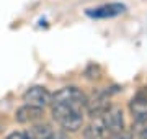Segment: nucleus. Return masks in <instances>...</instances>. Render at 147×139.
I'll list each match as a JSON object with an SVG mask.
<instances>
[{"label":"nucleus","mask_w":147,"mask_h":139,"mask_svg":"<svg viewBox=\"0 0 147 139\" xmlns=\"http://www.w3.org/2000/svg\"><path fill=\"white\" fill-rule=\"evenodd\" d=\"M23 102L26 105L44 108L53 102V93L42 85H33L23 93Z\"/></svg>","instance_id":"nucleus-5"},{"label":"nucleus","mask_w":147,"mask_h":139,"mask_svg":"<svg viewBox=\"0 0 147 139\" xmlns=\"http://www.w3.org/2000/svg\"><path fill=\"white\" fill-rule=\"evenodd\" d=\"M51 111H53V118L64 131L77 133L84 126V115L79 108L69 107L64 103H51Z\"/></svg>","instance_id":"nucleus-1"},{"label":"nucleus","mask_w":147,"mask_h":139,"mask_svg":"<svg viewBox=\"0 0 147 139\" xmlns=\"http://www.w3.org/2000/svg\"><path fill=\"white\" fill-rule=\"evenodd\" d=\"M134 136H132L131 131H126V129H123V131H118V133H111V134H106V136H103L101 139H132Z\"/></svg>","instance_id":"nucleus-12"},{"label":"nucleus","mask_w":147,"mask_h":139,"mask_svg":"<svg viewBox=\"0 0 147 139\" xmlns=\"http://www.w3.org/2000/svg\"><path fill=\"white\" fill-rule=\"evenodd\" d=\"M51 103H64V105L79 108V110H85L87 95L77 87H64L53 95Z\"/></svg>","instance_id":"nucleus-2"},{"label":"nucleus","mask_w":147,"mask_h":139,"mask_svg":"<svg viewBox=\"0 0 147 139\" xmlns=\"http://www.w3.org/2000/svg\"><path fill=\"white\" fill-rule=\"evenodd\" d=\"M131 133H132V136H134L136 139H147V118L134 119V124H132Z\"/></svg>","instance_id":"nucleus-11"},{"label":"nucleus","mask_w":147,"mask_h":139,"mask_svg":"<svg viewBox=\"0 0 147 139\" xmlns=\"http://www.w3.org/2000/svg\"><path fill=\"white\" fill-rule=\"evenodd\" d=\"M51 139H69V136L64 133V131H54Z\"/></svg>","instance_id":"nucleus-14"},{"label":"nucleus","mask_w":147,"mask_h":139,"mask_svg":"<svg viewBox=\"0 0 147 139\" xmlns=\"http://www.w3.org/2000/svg\"><path fill=\"white\" fill-rule=\"evenodd\" d=\"M110 108H111V102H110V93L108 92H96L92 96H87L85 111L92 118L103 116Z\"/></svg>","instance_id":"nucleus-3"},{"label":"nucleus","mask_w":147,"mask_h":139,"mask_svg":"<svg viewBox=\"0 0 147 139\" xmlns=\"http://www.w3.org/2000/svg\"><path fill=\"white\" fill-rule=\"evenodd\" d=\"M126 11V5L119 2H111V3H103V5L87 8L85 13L90 18H98V20H106V18H115Z\"/></svg>","instance_id":"nucleus-6"},{"label":"nucleus","mask_w":147,"mask_h":139,"mask_svg":"<svg viewBox=\"0 0 147 139\" xmlns=\"http://www.w3.org/2000/svg\"><path fill=\"white\" fill-rule=\"evenodd\" d=\"M5 139H30V136L25 133H11L10 136H7Z\"/></svg>","instance_id":"nucleus-13"},{"label":"nucleus","mask_w":147,"mask_h":139,"mask_svg":"<svg viewBox=\"0 0 147 139\" xmlns=\"http://www.w3.org/2000/svg\"><path fill=\"white\" fill-rule=\"evenodd\" d=\"M101 126H103V136L111 133H118L124 129V116H123V110L118 107H111L108 111L100 116Z\"/></svg>","instance_id":"nucleus-4"},{"label":"nucleus","mask_w":147,"mask_h":139,"mask_svg":"<svg viewBox=\"0 0 147 139\" xmlns=\"http://www.w3.org/2000/svg\"><path fill=\"white\" fill-rule=\"evenodd\" d=\"M103 134L105 133H103V126H101L100 118H95V121H92V123L84 129L85 139H101Z\"/></svg>","instance_id":"nucleus-10"},{"label":"nucleus","mask_w":147,"mask_h":139,"mask_svg":"<svg viewBox=\"0 0 147 139\" xmlns=\"http://www.w3.org/2000/svg\"><path fill=\"white\" fill-rule=\"evenodd\" d=\"M53 133L54 129L51 128V124L47 123H34L33 124V128L28 131V136H30V139H51L53 138Z\"/></svg>","instance_id":"nucleus-9"},{"label":"nucleus","mask_w":147,"mask_h":139,"mask_svg":"<svg viewBox=\"0 0 147 139\" xmlns=\"http://www.w3.org/2000/svg\"><path fill=\"white\" fill-rule=\"evenodd\" d=\"M129 111L134 119L147 118V87L141 88L129 102Z\"/></svg>","instance_id":"nucleus-8"},{"label":"nucleus","mask_w":147,"mask_h":139,"mask_svg":"<svg viewBox=\"0 0 147 139\" xmlns=\"http://www.w3.org/2000/svg\"><path fill=\"white\" fill-rule=\"evenodd\" d=\"M42 115H44V108H39V107H33V105H23L16 110L15 113V118L16 121L21 124H34L38 121L42 119Z\"/></svg>","instance_id":"nucleus-7"}]
</instances>
